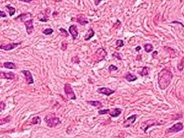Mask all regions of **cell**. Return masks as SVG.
<instances>
[{
	"mask_svg": "<svg viewBox=\"0 0 184 138\" xmlns=\"http://www.w3.org/2000/svg\"><path fill=\"white\" fill-rule=\"evenodd\" d=\"M173 74L166 68L162 69L158 74V85L161 90H165L171 83Z\"/></svg>",
	"mask_w": 184,
	"mask_h": 138,
	"instance_id": "6da1fadb",
	"label": "cell"
},
{
	"mask_svg": "<svg viewBox=\"0 0 184 138\" xmlns=\"http://www.w3.org/2000/svg\"><path fill=\"white\" fill-rule=\"evenodd\" d=\"M64 92H65L66 96V97L69 99L76 100V96L73 90H72V87H71L70 84H65V85H64Z\"/></svg>",
	"mask_w": 184,
	"mask_h": 138,
	"instance_id": "7a4b0ae2",
	"label": "cell"
},
{
	"mask_svg": "<svg viewBox=\"0 0 184 138\" xmlns=\"http://www.w3.org/2000/svg\"><path fill=\"white\" fill-rule=\"evenodd\" d=\"M45 121H46L47 124V127L50 128L55 127L56 126H58V124H60V119H59L58 118H55V117L51 118H49V119H46Z\"/></svg>",
	"mask_w": 184,
	"mask_h": 138,
	"instance_id": "3957f363",
	"label": "cell"
},
{
	"mask_svg": "<svg viewBox=\"0 0 184 138\" xmlns=\"http://www.w3.org/2000/svg\"><path fill=\"white\" fill-rule=\"evenodd\" d=\"M21 44V43H8V44H2L0 45V49L5 51H10V50L14 49L16 47Z\"/></svg>",
	"mask_w": 184,
	"mask_h": 138,
	"instance_id": "277c9868",
	"label": "cell"
},
{
	"mask_svg": "<svg viewBox=\"0 0 184 138\" xmlns=\"http://www.w3.org/2000/svg\"><path fill=\"white\" fill-rule=\"evenodd\" d=\"M107 55V52H106L102 48L99 49L95 53V56L97 59V62L102 61L105 59V57Z\"/></svg>",
	"mask_w": 184,
	"mask_h": 138,
	"instance_id": "5b68a950",
	"label": "cell"
},
{
	"mask_svg": "<svg viewBox=\"0 0 184 138\" xmlns=\"http://www.w3.org/2000/svg\"><path fill=\"white\" fill-rule=\"evenodd\" d=\"M136 118H137V115H133L130 116V117H128V118H127L126 120L124 121V123H123V126L126 128L131 127L133 123L136 121Z\"/></svg>",
	"mask_w": 184,
	"mask_h": 138,
	"instance_id": "8992f818",
	"label": "cell"
},
{
	"mask_svg": "<svg viewBox=\"0 0 184 138\" xmlns=\"http://www.w3.org/2000/svg\"><path fill=\"white\" fill-rule=\"evenodd\" d=\"M22 74L24 75L25 80H26L27 83L31 85V84L34 83V80L33 78V75H32L31 72H30L29 71H22Z\"/></svg>",
	"mask_w": 184,
	"mask_h": 138,
	"instance_id": "52a82bcc",
	"label": "cell"
},
{
	"mask_svg": "<svg viewBox=\"0 0 184 138\" xmlns=\"http://www.w3.org/2000/svg\"><path fill=\"white\" fill-rule=\"evenodd\" d=\"M183 129V125L182 123H178L175 124L169 129H167V132H178L181 131Z\"/></svg>",
	"mask_w": 184,
	"mask_h": 138,
	"instance_id": "ba28073f",
	"label": "cell"
},
{
	"mask_svg": "<svg viewBox=\"0 0 184 138\" xmlns=\"http://www.w3.org/2000/svg\"><path fill=\"white\" fill-rule=\"evenodd\" d=\"M0 77L2 79H6V80H14L15 79V74L13 72H4L2 71L0 72Z\"/></svg>",
	"mask_w": 184,
	"mask_h": 138,
	"instance_id": "9c48e42d",
	"label": "cell"
},
{
	"mask_svg": "<svg viewBox=\"0 0 184 138\" xmlns=\"http://www.w3.org/2000/svg\"><path fill=\"white\" fill-rule=\"evenodd\" d=\"M97 92L99 93L104 94V95L107 96H109L111 95V94L114 93V92L115 91L111 90V89L108 88V87H100V88L98 89Z\"/></svg>",
	"mask_w": 184,
	"mask_h": 138,
	"instance_id": "30bf717a",
	"label": "cell"
},
{
	"mask_svg": "<svg viewBox=\"0 0 184 138\" xmlns=\"http://www.w3.org/2000/svg\"><path fill=\"white\" fill-rule=\"evenodd\" d=\"M24 25L26 27V30H27V33L28 35L31 34L33 33V19H30L27 20V21H24Z\"/></svg>",
	"mask_w": 184,
	"mask_h": 138,
	"instance_id": "8fae6325",
	"label": "cell"
},
{
	"mask_svg": "<svg viewBox=\"0 0 184 138\" xmlns=\"http://www.w3.org/2000/svg\"><path fill=\"white\" fill-rule=\"evenodd\" d=\"M69 33L72 35V38L74 40H75L77 38V37L78 36V32H77V27L76 25H71V27L69 29Z\"/></svg>",
	"mask_w": 184,
	"mask_h": 138,
	"instance_id": "7c38bea8",
	"label": "cell"
},
{
	"mask_svg": "<svg viewBox=\"0 0 184 138\" xmlns=\"http://www.w3.org/2000/svg\"><path fill=\"white\" fill-rule=\"evenodd\" d=\"M124 78L127 81H128V82H134V81H136L138 79L136 76L130 73V72H128V73L124 76Z\"/></svg>",
	"mask_w": 184,
	"mask_h": 138,
	"instance_id": "4fadbf2b",
	"label": "cell"
},
{
	"mask_svg": "<svg viewBox=\"0 0 184 138\" xmlns=\"http://www.w3.org/2000/svg\"><path fill=\"white\" fill-rule=\"evenodd\" d=\"M121 111L122 110L119 108H114V109H113L112 111L110 110L108 114H110L111 116H112L113 118H116L121 113Z\"/></svg>",
	"mask_w": 184,
	"mask_h": 138,
	"instance_id": "5bb4252c",
	"label": "cell"
},
{
	"mask_svg": "<svg viewBox=\"0 0 184 138\" xmlns=\"http://www.w3.org/2000/svg\"><path fill=\"white\" fill-rule=\"evenodd\" d=\"M87 102L88 104H91V105L93 106V107H97V108H100V107L102 106V103H101L100 102H99V101H89V102Z\"/></svg>",
	"mask_w": 184,
	"mask_h": 138,
	"instance_id": "9a60e30c",
	"label": "cell"
},
{
	"mask_svg": "<svg viewBox=\"0 0 184 138\" xmlns=\"http://www.w3.org/2000/svg\"><path fill=\"white\" fill-rule=\"evenodd\" d=\"M5 68H8V69H16V65H15L13 63H11V62H6V63H4L3 64Z\"/></svg>",
	"mask_w": 184,
	"mask_h": 138,
	"instance_id": "2e32d148",
	"label": "cell"
},
{
	"mask_svg": "<svg viewBox=\"0 0 184 138\" xmlns=\"http://www.w3.org/2000/svg\"><path fill=\"white\" fill-rule=\"evenodd\" d=\"M94 31L93 30L92 28H90L89 30V32H88L87 35L85 36V40H90L91 38L94 36Z\"/></svg>",
	"mask_w": 184,
	"mask_h": 138,
	"instance_id": "e0dca14e",
	"label": "cell"
},
{
	"mask_svg": "<svg viewBox=\"0 0 184 138\" xmlns=\"http://www.w3.org/2000/svg\"><path fill=\"white\" fill-rule=\"evenodd\" d=\"M11 116H7L6 118H3L0 119V126L3 125V124H5L7 123L10 122L11 121Z\"/></svg>",
	"mask_w": 184,
	"mask_h": 138,
	"instance_id": "ac0fdd59",
	"label": "cell"
},
{
	"mask_svg": "<svg viewBox=\"0 0 184 138\" xmlns=\"http://www.w3.org/2000/svg\"><path fill=\"white\" fill-rule=\"evenodd\" d=\"M5 8H7V9H8V13H10V16H13V15H14L15 12H16V10H15L14 8H13V7L10 5H6Z\"/></svg>",
	"mask_w": 184,
	"mask_h": 138,
	"instance_id": "d6986e66",
	"label": "cell"
},
{
	"mask_svg": "<svg viewBox=\"0 0 184 138\" xmlns=\"http://www.w3.org/2000/svg\"><path fill=\"white\" fill-rule=\"evenodd\" d=\"M145 52L149 53V52H151L153 50V45L150 44V43H147V44H145L144 46Z\"/></svg>",
	"mask_w": 184,
	"mask_h": 138,
	"instance_id": "ffe728a7",
	"label": "cell"
},
{
	"mask_svg": "<svg viewBox=\"0 0 184 138\" xmlns=\"http://www.w3.org/2000/svg\"><path fill=\"white\" fill-rule=\"evenodd\" d=\"M77 22L80 23L81 25H86L87 24H89V21H88L86 18L80 17L77 18Z\"/></svg>",
	"mask_w": 184,
	"mask_h": 138,
	"instance_id": "44dd1931",
	"label": "cell"
},
{
	"mask_svg": "<svg viewBox=\"0 0 184 138\" xmlns=\"http://www.w3.org/2000/svg\"><path fill=\"white\" fill-rule=\"evenodd\" d=\"M148 71H149V68H148L147 67H144L142 71H141V75L142 76V77H145V76L148 75V74H149V72Z\"/></svg>",
	"mask_w": 184,
	"mask_h": 138,
	"instance_id": "7402d4cb",
	"label": "cell"
},
{
	"mask_svg": "<svg viewBox=\"0 0 184 138\" xmlns=\"http://www.w3.org/2000/svg\"><path fill=\"white\" fill-rule=\"evenodd\" d=\"M43 33H44V34L47 35H51V34H52V33H53V30L51 29V28H47V29L44 30Z\"/></svg>",
	"mask_w": 184,
	"mask_h": 138,
	"instance_id": "603a6c76",
	"label": "cell"
},
{
	"mask_svg": "<svg viewBox=\"0 0 184 138\" xmlns=\"http://www.w3.org/2000/svg\"><path fill=\"white\" fill-rule=\"evenodd\" d=\"M124 46V42H123L122 40H116V46H117L118 49L121 48Z\"/></svg>",
	"mask_w": 184,
	"mask_h": 138,
	"instance_id": "cb8c5ba5",
	"label": "cell"
},
{
	"mask_svg": "<svg viewBox=\"0 0 184 138\" xmlns=\"http://www.w3.org/2000/svg\"><path fill=\"white\" fill-rule=\"evenodd\" d=\"M40 118L39 117H35L33 118V119H32V124H40Z\"/></svg>",
	"mask_w": 184,
	"mask_h": 138,
	"instance_id": "d4e9b609",
	"label": "cell"
},
{
	"mask_svg": "<svg viewBox=\"0 0 184 138\" xmlns=\"http://www.w3.org/2000/svg\"><path fill=\"white\" fill-rule=\"evenodd\" d=\"M110 112V109H100V110H99V112H98V113L99 114V115H105V114L109 113Z\"/></svg>",
	"mask_w": 184,
	"mask_h": 138,
	"instance_id": "484cf974",
	"label": "cell"
},
{
	"mask_svg": "<svg viewBox=\"0 0 184 138\" xmlns=\"http://www.w3.org/2000/svg\"><path fill=\"white\" fill-rule=\"evenodd\" d=\"M117 70H118L117 67L115 66V65H111L108 68V71L110 72H114V71H117Z\"/></svg>",
	"mask_w": 184,
	"mask_h": 138,
	"instance_id": "4316f807",
	"label": "cell"
},
{
	"mask_svg": "<svg viewBox=\"0 0 184 138\" xmlns=\"http://www.w3.org/2000/svg\"><path fill=\"white\" fill-rule=\"evenodd\" d=\"M5 107H6L5 103L4 102H0V112H1V111H2V110H4V109H5Z\"/></svg>",
	"mask_w": 184,
	"mask_h": 138,
	"instance_id": "83f0119b",
	"label": "cell"
},
{
	"mask_svg": "<svg viewBox=\"0 0 184 138\" xmlns=\"http://www.w3.org/2000/svg\"><path fill=\"white\" fill-rule=\"evenodd\" d=\"M113 56L115 57V58H116L117 59H119V60H121V57H120V55H119V53H117V52H114V55H113Z\"/></svg>",
	"mask_w": 184,
	"mask_h": 138,
	"instance_id": "f1b7e54d",
	"label": "cell"
},
{
	"mask_svg": "<svg viewBox=\"0 0 184 138\" xmlns=\"http://www.w3.org/2000/svg\"><path fill=\"white\" fill-rule=\"evenodd\" d=\"M6 16H7V15L5 12L0 11V18H5V17H6Z\"/></svg>",
	"mask_w": 184,
	"mask_h": 138,
	"instance_id": "f546056e",
	"label": "cell"
},
{
	"mask_svg": "<svg viewBox=\"0 0 184 138\" xmlns=\"http://www.w3.org/2000/svg\"><path fill=\"white\" fill-rule=\"evenodd\" d=\"M60 31H61V33H63L64 35H65L66 37H68V33H67V32L66 31V30L63 29V28H60Z\"/></svg>",
	"mask_w": 184,
	"mask_h": 138,
	"instance_id": "4dcf8cb0",
	"label": "cell"
},
{
	"mask_svg": "<svg viewBox=\"0 0 184 138\" xmlns=\"http://www.w3.org/2000/svg\"><path fill=\"white\" fill-rule=\"evenodd\" d=\"M20 1L21 2H32V0H20Z\"/></svg>",
	"mask_w": 184,
	"mask_h": 138,
	"instance_id": "1f68e13d",
	"label": "cell"
},
{
	"mask_svg": "<svg viewBox=\"0 0 184 138\" xmlns=\"http://www.w3.org/2000/svg\"><path fill=\"white\" fill-rule=\"evenodd\" d=\"M94 2H95V4H96V5H99V3L101 1H100V0H98V1H97V0H96V1H94Z\"/></svg>",
	"mask_w": 184,
	"mask_h": 138,
	"instance_id": "d6a6232c",
	"label": "cell"
},
{
	"mask_svg": "<svg viewBox=\"0 0 184 138\" xmlns=\"http://www.w3.org/2000/svg\"><path fill=\"white\" fill-rule=\"evenodd\" d=\"M140 49H141V47H140V46L136 47V51H139Z\"/></svg>",
	"mask_w": 184,
	"mask_h": 138,
	"instance_id": "836d02e7",
	"label": "cell"
}]
</instances>
